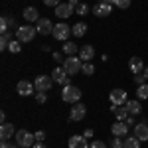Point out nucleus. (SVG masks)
I'll use <instances>...</instances> for the list:
<instances>
[{
  "instance_id": "1",
  "label": "nucleus",
  "mask_w": 148,
  "mask_h": 148,
  "mask_svg": "<svg viewBox=\"0 0 148 148\" xmlns=\"http://www.w3.org/2000/svg\"><path fill=\"white\" fill-rule=\"evenodd\" d=\"M38 34V30H36V26H30V24H26V26H18L16 28V40L18 42H22V44H28V42H32Z\"/></svg>"
},
{
  "instance_id": "2",
  "label": "nucleus",
  "mask_w": 148,
  "mask_h": 148,
  "mask_svg": "<svg viewBox=\"0 0 148 148\" xmlns=\"http://www.w3.org/2000/svg\"><path fill=\"white\" fill-rule=\"evenodd\" d=\"M63 69L67 71V75H77L81 73V69H83V59L81 57H75V56H69L65 61H63Z\"/></svg>"
},
{
  "instance_id": "3",
  "label": "nucleus",
  "mask_w": 148,
  "mask_h": 148,
  "mask_svg": "<svg viewBox=\"0 0 148 148\" xmlns=\"http://www.w3.org/2000/svg\"><path fill=\"white\" fill-rule=\"evenodd\" d=\"M14 138H16V144H18L20 148H32V146L36 144V136L32 134V132H28L26 128L18 130Z\"/></svg>"
},
{
  "instance_id": "4",
  "label": "nucleus",
  "mask_w": 148,
  "mask_h": 148,
  "mask_svg": "<svg viewBox=\"0 0 148 148\" xmlns=\"http://www.w3.org/2000/svg\"><path fill=\"white\" fill-rule=\"evenodd\" d=\"M73 34L71 32V26H67L65 22H59L53 26V38H56L57 42H69V36Z\"/></svg>"
},
{
  "instance_id": "5",
  "label": "nucleus",
  "mask_w": 148,
  "mask_h": 148,
  "mask_svg": "<svg viewBox=\"0 0 148 148\" xmlns=\"http://www.w3.org/2000/svg\"><path fill=\"white\" fill-rule=\"evenodd\" d=\"M61 99L65 103H79L81 101V89H77L75 85H67V87H63V91H61Z\"/></svg>"
},
{
  "instance_id": "6",
  "label": "nucleus",
  "mask_w": 148,
  "mask_h": 148,
  "mask_svg": "<svg viewBox=\"0 0 148 148\" xmlns=\"http://www.w3.org/2000/svg\"><path fill=\"white\" fill-rule=\"evenodd\" d=\"M51 79H53V83H59L61 87H67V85H71V79H69L67 71L63 69V65H59V67H56L53 71H51Z\"/></svg>"
},
{
  "instance_id": "7",
  "label": "nucleus",
  "mask_w": 148,
  "mask_h": 148,
  "mask_svg": "<svg viewBox=\"0 0 148 148\" xmlns=\"http://www.w3.org/2000/svg\"><path fill=\"white\" fill-rule=\"evenodd\" d=\"M85 114H87V107L83 105V103H75L73 107H71V114H69V123H79L85 119Z\"/></svg>"
},
{
  "instance_id": "8",
  "label": "nucleus",
  "mask_w": 148,
  "mask_h": 148,
  "mask_svg": "<svg viewBox=\"0 0 148 148\" xmlns=\"http://www.w3.org/2000/svg\"><path fill=\"white\" fill-rule=\"evenodd\" d=\"M51 85H53V79H51V75H38L34 81V87L36 91H49L51 89Z\"/></svg>"
},
{
  "instance_id": "9",
  "label": "nucleus",
  "mask_w": 148,
  "mask_h": 148,
  "mask_svg": "<svg viewBox=\"0 0 148 148\" xmlns=\"http://www.w3.org/2000/svg\"><path fill=\"white\" fill-rule=\"evenodd\" d=\"M109 101H111V105L123 107V105L128 101V99H126V91H123V89H113L111 95H109Z\"/></svg>"
},
{
  "instance_id": "10",
  "label": "nucleus",
  "mask_w": 148,
  "mask_h": 148,
  "mask_svg": "<svg viewBox=\"0 0 148 148\" xmlns=\"http://www.w3.org/2000/svg\"><path fill=\"white\" fill-rule=\"evenodd\" d=\"M36 30H38V34H42V36L53 34V24L49 22L47 18H40V20L36 22Z\"/></svg>"
},
{
  "instance_id": "11",
  "label": "nucleus",
  "mask_w": 148,
  "mask_h": 148,
  "mask_svg": "<svg viewBox=\"0 0 148 148\" xmlns=\"http://www.w3.org/2000/svg\"><path fill=\"white\" fill-rule=\"evenodd\" d=\"M113 12V4H105V2H97L95 6H93V14L97 16V18H105V16H109Z\"/></svg>"
},
{
  "instance_id": "12",
  "label": "nucleus",
  "mask_w": 148,
  "mask_h": 148,
  "mask_svg": "<svg viewBox=\"0 0 148 148\" xmlns=\"http://www.w3.org/2000/svg\"><path fill=\"white\" fill-rule=\"evenodd\" d=\"M16 91H18V95H22V97H28V95H32L36 91V87H34V83H30V81H18Z\"/></svg>"
},
{
  "instance_id": "13",
  "label": "nucleus",
  "mask_w": 148,
  "mask_h": 148,
  "mask_svg": "<svg viewBox=\"0 0 148 148\" xmlns=\"http://www.w3.org/2000/svg\"><path fill=\"white\" fill-rule=\"evenodd\" d=\"M16 128H14V125L12 123H2V126H0V138L2 140H10L12 136H16Z\"/></svg>"
},
{
  "instance_id": "14",
  "label": "nucleus",
  "mask_w": 148,
  "mask_h": 148,
  "mask_svg": "<svg viewBox=\"0 0 148 148\" xmlns=\"http://www.w3.org/2000/svg\"><path fill=\"white\" fill-rule=\"evenodd\" d=\"M111 130H113V134L114 136H121V138H125V136H128V126H126V123L125 121H116L113 126H111Z\"/></svg>"
},
{
  "instance_id": "15",
  "label": "nucleus",
  "mask_w": 148,
  "mask_h": 148,
  "mask_svg": "<svg viewBox=\"0 0 148 148\" xmlns=\"http://www.w3.org/2000/svg\"><path fill=\"white\" fill-rule=\"evenodd\" d=\"M73 6H71V4H63V2H61V4H59V6H56V16L57 18H63V20H65V18H69V16H71V14H73Z\"/></svg>"
},
{
  "instance_id": "16",
  "label": "nucleus",
  "mask_w": 148,
  "mask_h": 148,
  "mask_svg": "<svg viewBox=\"0 0 148 148\" xmlns=\"http://www.w3.org/2000/svg\"><path fill=\"white\" fill-rule=\"evenodd\" d=\"M144 67H146V65H144V61H142L140 57H130V61H128V69H130L134 75H136V73H142Z\"/></svg>"
},
{
  "instance_id": "17",
  "label": "nucleus",
  "mask_w": 148,
  "mask_h": 148,
  "mask_svg": "<svg viewBox=\"0 0 148 148\" xmlns=\"http://www.w3.org/2000/svg\"><path fill=\"white\" fill-rule=\"evenodd\" d=\"M126 111H128V114H132V116H136V114H140V111H142V107H140V103H138V99H132V101H126L125 105Z\"/></svg>"
},
{
  "instance_id": "18",
  "label": "nucleus",
  "mask_w": 148,
  "mask_h": 148,
  "mask_svg": "<svg viewBox=\"0 0 148 148\" xmlns=\"http://www.w3.org/2000/svg\"><path fill=\"white\" fill-rule=\"evenodd\" d=\"M67 146L69 148H89V144H87V138L85 136H71L69 138V142H67Z\"/></svg>"
},
{
  "instance_id": "19",
  "label": "nucleus",
  "mask_w": 148,
  "mask_h": 148,
  "mask_svg": "<svg viewBox=\"0 0 148 148\" xmlns=\"http://www.w3.org/2000/svg\"><path fill=\"white\" fill-rule=\"evenodd\" d=\"M134 134H136L142 142H146L148 140V125L146 123H138V125L134 126Z\"/></svg>"
},
{
  "instance_id": "20",
  "label": "nucleus",
  "mask_w": 148,
  "mask_h": 148,
  "mask_svg": "<svg viewBox=\"0 0 148 148\" xmlns=\"http://www.w3.org/2000/svg\"><path fill=\"white\" fill-rule=\"evenodd\" d=\"M93 56H95V49H93V46H89V44H85V46L79 49V57L83 61H91Z\"/></svg>"
},
{
  "instance_id": "21",
  "label": "nucleus",
  "mask_w": 148,
  "mask_h": 148,
  "mask_svg": "<svg viewBox=\"0 0 148 148\" xmlns=\"http://www.w3.org/2000/svg\"><path fill=\"white\" fill-rule=\"evenodd\" d=\"M24 18H26L28 22H38V20H40V12L36 10L34 6H28V8L24 10Z\"/></svg>"
},
{
  "instance_id": "22",
  "label": "nucleus",
  "mask_w": 148,
  "mask_h": 148,
  "mask_svg": "<svg viewBox=\"0 0 148 148\" xmlns=\"http://www.w3.org/2000/svg\"><path fill=\"white\" fill-rule=\"evenodd\" d=\"M71 32L75 38H83V36L87 34V24L85 22H77L75 26H71Z\"/></svg>"
},
{
  "instance_id": "23",
  "label": "nucleus",
  "mask_w": 148,
  "mask_h": 148,
  "mask_svg": "<svg viewBox=\"0 0 148 148\" xmlns=\"http://www.w3.org/2000/svg\"><path fill=\"white\" fill-rule=\"evenodd\" d=\"M123 140H125V148H140V142H142L136 134H132V136L128 134V136H125Z\"/></svg>"
},
{
  "instance_id": "24",
  "label": "nucleus",
  "mask_w": 148,
  "mask_h": 148,
  "mask_svg": "<svg viewBox=\"0 0 148 148\" xmlns=\"http://www.w3.org/2000/svg\"><path fill=\"white\" fill-rule=\"evenodd\" d=\"M63 53L75 56V53H77V44H75V42H65V44H63Z\"/></svg>"
},
{
  "instance_id": "25",
  "label": "nucleus",
  "mask_w": 148,
  "mask_h": 148,
  "mask_svg": "<svg viewBox=\"0 0 148 148\" xmlns=\"http://www.w3.org/2000/svg\"><path fill=\"white\" fill-rule=\"evenodd\" d=\"M136 99H140V101H144V99H148V83H144V85H138Z\"/></svg>"
},
{
  "instance_id": "26",
  "label": "nucleus",
  "mask_w": 148,
  "mask_h": 148,
  "mask_svg": "<svg viewBox=\"0 0 148 148\" xmlns=\"http://www.w3.org/2000/svg\"><path fill=\"white\" fill-rule=\"evenodd\" d=\"M10 42H12L10 32H4V34H2V38H0V49H8Z\"/></svg>"
},
{
  "instance_id": "27",
  "label": "nucleus",
  "mask_w": 148,
  "mask_h": 148,
  "mask_svg": "<svg viewBox=\"0 0 148 148\" xmlns=\"http://www.w3.org/2000/svg\"><path fill=\"white\" fill-rule=\"evenodd\" d=\"M8 51H10V53H20V51H22V42H18V40H12L10 46H8Z\"/></svg>"
},
{
  "instance_id": "28",
  "label": "nucleus",
  "mask_w": 148,
  "mask_h": 148,
  "mask_svg": "<svg viewBox=\"0 0 148 148\" xmlns=\"http://www.w3.org/2000/svg\"><path fill=\"white\" fill-rule=\"evenodd\" d=\"M81 73H83V75H93V73H95V65H93L91 61H83V69H81Z\"/></svg>"
},
{
  "instance_id": "29",
  "label": "nucleus",
  "mask_w": 148,
  "mask_h": 148,
  "mask_svg": "<svg viewBox=\"0 0 148 148\" xmlns=\"http://www.w3.org/2000/svg\"><path fill=\"white\" fill-rule=\"evenodd\" d=\"M114 116H116V121H126L130 114H128V111H126L125 107H119V109H116V113H114Z\"/></svg>"
},
{
  "instance_id": "30",
  "label": "nucleus",
  "mask_w": 148,
  "mask_h": 148,
  "mask_svg": "<svg viewBox=\"0 0 148 148\" xmlns=\"http://www.w3.org/2000/svg\"><path fill=\"white\" fill-rule=\"evenodd\" d=\"M75 14H79V16L89 14V6H87V4H83V2H79V4H77V8H75Z\"/></svg>"
},
{
  "instance_id": "31",
  "label": "nucleus",
  "mask_w": 148,
  "mask_h": 148,
  "mask_svg": "<svg viewBox=\"0 0 148 148\" xmlns=\"http://www.w3.org/2000/svg\"><path fill=\"white\" fill-rule=\"evenodd\" d=\"M10 30V22H8V16H2V20H0V32L4 34V32H8Z\"/></svg>"
},
{
  "instance_id": "32",
  "label": "nucleus",
  "mask_w": 148,
  "mask_h": 148,
  "mask_svg": "<svg viewBox=\"0 0 148 148\" xmlns=\"http://www.w3.org/2000/svg\"><path fill=\"white\" fill-rule=\"evenodd\" d=\"M111 148H125V140L121 136H114L113 140H111Z\"/></svg>"
},
{
  "instance_id": "33",
  "label": "nucleus",
  "mask_w": 148,
  "mask_h": 148,
  "mask_svg": "<svg viewBox=\"0 0 148 148\" xmlns=\"http://www.w3.org/2000/svg\"><path fill=\"white\" fill-rule=\"evenodd\" d=\"M114 6H116V8H121V10H125V8L130 6V0H116V2H114Z\"/></svg>"
},
{
  "instance_id": "34",
  "label": "nucleus",
  "mask_w": 148,
  "mask_h": 148,
  "mask_svg": "<svg viewBox=\"0 0 148 148\" xmlns=\"http://www.w3.org/2000/svg\"><path fill=\"white\" fill-rule=\"evenodd\" d=\"M134 83H136V85H144V83H146L144 73H136V75H134Z\"/></svg>"
},
{
  "instance_id": "35",
  "label": "nucleus",
  "mask_w": 148,
  "mask_h": 148,
  "mask_svg": "<svg viewBox=\"0 0 148 148\" xmlns=\"http://www.w3.org/2000/svg\"><path fill=\"white\" fill-rule=\"evenodd\" d=\"M36 101H38V103H46L47 101V95L44 91H38V93H36Z\"/></svg>"
},
{
  "instance_id": "36",
  "label": "nucleus",
  "mask_w": 148,
  "mask_h": 148,
  "mask_svg": "<svg viewBox=\"0 0 148 148\" xmlns=\"http://www.w3.org/2000/svg\"><path fill=\"white\" fill-rule=\"evenodd\" d=\"M89 148H107V144H105V142H101V140H93Z\"/></svg>"
},
{
  "instance_id": "37",
  "label": "nucleus",
  "mask_w": 148,
  "mask_h": 148,
  "mask_svg": "<svg viewBox=\"0 0 148 148\" xmlns=\"http://www.w3.org/2000/svg\"><path fill=\"white\" fill-rule=\"evenodd\" d=\"M44 4H46V6H53V8H56V6H59V4H61V0H44Z\"/></svg>"
},
{
  "instance_id": "38",
  "label": "nucleus",
  "mask_w": 148,
  "mask_h": 148,
  "mask_svg": "<svg viewBox=\"0 0 148 148\" xmlns=\"http://www.w3.org/2000/svg\"><path fill=\"white\" fill-rule=\"evenodd\" d=\"M0 148H20L18 144H10L8 140H2V144H0Z\"/></svg>"
},
{
  "instance_id": "39",
  "label": "nucleus",
  "mask_w": 148,
  "mask_h": 148,
  "mask_svg": "<svg viewBox=\"0 0 148 148\" xmlns=\"http://www.w3.org/2000/svg\"><path fill=\"white\" fill-rule=\"evenodd\" d=\"M125 123H126V126H128V128H134V126H136V125H134V116H132V114H130V116L126 119Z\"/></svg>"
},
{
  "instance_id": "40",
  "label": "nucleus",
  "mask_w": 148,
  "mask_h": 148,
  "mask_svg": "<svg viewBox=\"0 0 148 148\" xmlns=\"http://www.w3.org/2000/svg\"><path fill=\"white\" fill-rule=\"evenodd\" d=\"M34 136H36V142H44V138H46V134H44V132L40 130V132H36Z\"/></svg>"
},
{
  "instance_id": "41",
  "label": "nucleus",
  "mask_w": 148,
  "mask_h": 148,
  "mask_svg": "<svg viewBox=\"0 0 148 148\" xmlns=\"http://www.w3.org/2000/svg\"><path fill=\"white\" fill-rule=\"evenodd\" d=\"M53 59H56V61H61V63L65 61V59H63V56H61L59 51H53Z\"/></svg>"
},
{
  "instance_id": "42",
  "label": "nucleus",
  "mask_w": 148,
  "mask_h": 148,
  "mask_svg": "<svg viewBox=\"0 0 148 148\" xmlns=\"http://www.w3.org/2000/svg\"><path fill=\"white\" fill-rule=\"evenodd\" d=\"M83 136H85V138H91L93 136V130H91V128H87V130L83 132Z\"/></svg>"
},
{
  "instance_id": "43",
  "label": "nucleus",
  "mask_w": 148,
  "mask_h": 148,
  "mask_svg": "<svg viewBox=\"0 0 148 148\" xmlns=\"http://www.w3.org/2000/svg\"><path fill=\"white\" fill-rule=\"evenodd\" d=\"M69 4H71V6H73V10H75V8H77V4H79V0H69Z\"/></svg>"
},
{
  "instance_id": "44",
  "label": "nucleus",
  "mask_w": 148,
  "mask_h": 148,
  "mask_svg": "<svg viewBox=\"0 0 148 148\" xmlns=\"http://www.w3.org/2000/svg\"><path fill=\"white\" fill-rule=\"evenodd\" d=\"M32 148H46V146H44V142H36Z\"/></svg>"
},
{
  "instance_id": "45",
  "label": "nucleus",
  "mask_w": 148,
  "mask_h": 148,
  "mask_svg": "<svg viewBox=\"0 0 148 148\" xmlns=\"http://www.w3.org/2000/svg\"><path fill=\"white\" fill-rule=\"evenodd\" d=\"M0 121H2V123H6V113H4V111L0 113Z\"/></svg>"
},
{
  "instance_id": "46",
  "label": "nucleus",
  "mask_w": 148,
  "mask_h": 148,
  "mask_svg": "<svg viewBox=\"0 0 148 148\" xmlns=\"http://www.w3.org/2000/svg\"><path fill=\"white\" fill-rule=\"evenodd\" d=\"M99 2H105V4H113V6H114V2H116V0H99Z\"/></svg>"
},
{
  "instance_id": "47",
  "label": "nucleus",
  "mask_w": 148,
  "mask_h": 148,
  "mask_svg": "<svg viewBox=\"0 0 148 148\" xmlns=\"http://www.w3.org/2000/svg\"><path fill=\"white\" fill-rule=\"evenodd\" d=\"M142 73H144V77H146V81H148V65L144 67V71H142Z\"/></svg>"
}]
</instances>
